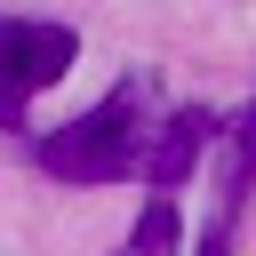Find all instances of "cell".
<instances>
[{
	"mask_svg": "<svg viewBox=\"0 0 256 256\" xmlns=\"http://www.w3.org/2000/svg\"><path fill=\"white\" fill-rule=\"evenodd\" d=\"M80 40L72 24H32V16H0V128H24V104L40 88H56L72 72Z\"/></svg>",
	"mask_w": 256,
	"mask_h": 256,
	"instance_id": "obj_2",
	"label": "cell"
},
{
	"mask_svg": "<svg viewBox=\"0 0 256 256\" xmlns=\"http://www.w3.org/2000/svg\"><path fill=\"white\" fill-rule=\"evenodd\" d=\"M144 144H152V128H144V80H120L104 104H88L64 128H48L32 144V160L48 176H64V184H112V176H144Z\"/></svg>",
	"mask_w": 256,
	"mask_h": 256,
	"instance_id": "obj_1",
	"label": "cell"
},
{
	"mask_svg": "<svg viewBox=\"0 0 256 256\" xmlns=\"http://www.w3.org/2000/svg\"><path fill=\"white\" fill-rule=\"evenodd\" d=\"M184 248V224H176V200H144L136 232L120 240V256H176Z\"/></svg>",
	"mask_w": 256,
	"mask_h": 256,
	"instance_id": "obj_4",
	"label": "cell"
},
{
	"mask_svg": "<svg viewBox=\"0 0 256 256\" xmlns=\"http://www.w3.org/2000/svg\"><path fill=\"white\" fill-rule=\"evenodd\" d=\"M208 136H216V120H208L200 104H184V112L152 120V144H144V184H152V200H168V192L192 176V160L208 152Z\"/></svg>",
	"mask_w": 256,
	"mask_h": 256,
	"instance_id": "obj_3",
	"label": "cell"
},
{
	"mask_svg": "<svg viewBox=\"0 0 256 256\" xmlns=\"http://www.w3.org/2000/svg\"><path fill=\"white\" fill-rule=\"evenodd\" d=\"M256 184V104L232 120V168H224V216L240 208V192Z\"/></svg>",
	"mask_w": 256,
	"mask_h": 256,
	"instance_id": "obj_5",
	"label": "cell"
}]
</instances>
